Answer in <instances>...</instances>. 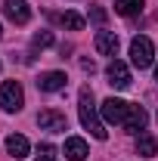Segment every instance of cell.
Listing matches in <instances>:
<instances>
[{"instance_id":"cell-18","label":"cell","mask_w":158,"mask_h":161,"mask_svg":"<svg viewBox=\"0 0 158 161\" xmlns=\"http://www.w3.org/2000/svg\"><path fill=\"white\" fill-rule=\"evenodd\" d=\"M90 19L96 22V25H102V22H105V13H102L99 6H93V9H90Z\"/></svg>"},{"instance_id":"cell-8","label":"cell","mask_w":158,"mask_h":161,"mask_svg":"<svg viewBox=\"0 0 158 161\" xmlns=\"http://www.w3.org/2000/svg\"><path fill=\"white\" fill-rule=\"evenodd\" d=\"M146 124H149V115H146V108H143V105H130L124 127H127L130 133H139V130H146Z\"/></svg>"},{"instance_id":"cell-15","label":"cell","mask_w":158,"mask_h":161,"mask_svg":"<svg viewBox=\"0 0 158 161\" xmlns=\"http://www.w3.org/2000/svg\"><path fill=\"white\" fill-rule=\"evenodd\" d=\"M59 22L68 28V31H81V28H84V16L71 13V9H68V13H62V19H59Z\"/></svg>"},{"instance_id":"cell-7","label":"cell","mask_w":158,"mask_h":161,"mask_svg":"<svg viewBox=\"0 0 158 161\" xmlns=\"http://www.w3.org/2000/svg\"><path fill=\"white\" fill-rule=\"evenodd\" d=\"M3 13H6V19L16 22V25H28L31 22V6L25 0H3Z\"/></svg>"},{"instance_id":"cell-3","label":"cell","mask_w":158,"mask_h":161,"mask_svg":"<svg viewBox=\"0 0 158 161\" xmlns=\"http://www.w3.org/2000/svg\"><path fill=\"white\" fill-rule=\"evenodd\" d=\"M0 105H3L6 112H22L25 93H22L19 80H3V84H0Z\"/></svg>"},{"instance_id":"cell-9","label":"cell","mask_w":158,"mask_h":161,"mask_svg":"<svg viewBox=\"0 0 158 161\" xmlns=\"http://www.w3.org/2000/svg\"><path fill=\"white\" fill-rule=\"evenodd\" d=\"M93 43H96V53H102V56H115L118 53V34L115 31H99Z\"/></svg>"},{"instance_id":"cell-21","label":"cell","mask_w":158,"mask_h":161,"mask_svg":"<svg viewBox=\"0 0 158 161\" xmlns=\"http://www.w3.org/2000/svg\"><path fill=\"white\" fill-rule=\"evenodd\" d=\"M0 37H3V28H0Z\"/></svg>"},{"instance_id":"cell-6","label":"cell","mask_w":158,"mask_h":161,"mask_svg":"<svg viewBox=\"0 0 158 161\" xmlns=\"http://www.w3.org/2000/svg\"><path fill=\"white\" fill-rule=\"evenodd\" d=\"M105 78H109V84H112L115 90H127V87H130V68H127L124 62L112 59L109 68H105Z\"/></svg>"},{"instance_id":"cell-16","label":"cell","mask_w":158,"mask_h":161,"mask_svg":"<svg viewBox=\"0 0 158 161\" xmlns=\"http://www.w3.org/2000/svg\"><path fill=\"white\" fill-rule=\"evenodd\" d=\"M53 43V31H37L34 37H31V47L34 50H43V47H50Z\"/></svg>"},{"instance_id":"cell-10","label":"cell","mask_w":158,"mask_h":161,"mask_svg":"<svg viewBox=\"0 0 158 161\" xmlns=\"http://www.w3.org/2000/svg\"><path fill=\"white\" fill-rule=\"evenodd\" d=\"M62 87H65V75L62 71H47V75L37 78V90H43V93H56Z\"/></svg>"},{"instance_id":"cell-20","label":"cell","mask_w":158,"mask_h":161,"mask_svg":"<svg viewBox=\"0 0 158 161\" xmlns=\"http://www.w3.org/2000/svg\"><path fill=\"white\" fill-rule=\"evenodd\" d=\"M155 80H158V65H155Z\"/></svg>"},{"instance_id":"cell-17","label":"cell","mask_w":158,"mask_h":161,"mask_svg":"<svg viewBox=\"0 0 158 161\" xmlns=\"http://www.w3.org/2000/svg\"><path fill=\"white\" fill-rule=\"evenodd\" d=\"M37 161H56V149L50 142H40L37 146Z\"/></svg>"},{"instance_id":"cell-19","label":"cell","mask_w":158,"mask_h":161,"mask_svg":"<svg viewBox=\"0 0 158 161\" xmlns=\"http://www.w3.org/2000/svg\"><path fill=\"white\" fill-rule=\"evenodd\" d=\"M81 68H84V71H90V75L96 71V65H93V59H81Z\"/></svg>"},{"instance_id":"cell-14","label":"cell","mask_w":158,"mask_h":161,"mask_svg":"<svg viewBox=\"0 0 158 161\" xmlns=\"http://www.w3.org/2000/svg\"><path fill=\"white\" fill-rule=\"evenodd\" d=\"M137 152L143 155V158H152V155L158 152V140H155V136H149V133H143V136L137 140Z\"/></svg>"},{"instance_id":"cell-13","label":"cell","mask_w":158,"mask_h":161,"mask_svg":"<svg viewBox=\"0 0 158 161\" xmlns=\"http://www.w3.org/2000/svg\"><path fill=\"white\" fill-rule=\"evenodd\" d=\"M146 6V0H115V13L118 16H137Z\"/></svg>"},{"instance_id":"cell-11","label":"cell","mask_w":158,"mask_h":161,"mask_svg":"<svg viewBox=\"0 0 158 161\" xmlns=\"http://www.w3.org/2000/svg\"><path fill=\"white\" fill-rule=\"evenodd\" d=\"M87 155H90V149H87V142L81 136H68L65 140V158L68 161H84Z\"/></svg>"},{"instance_id":"cell-1","label":"cell","mask_w":158,"mask_h":161,"mask_svg":"<svg viewBox=\"0 0 158 161\" xmlns=\"http://www.w3.org/2000/svg\"><path fill=\"white\" fill-rule=\"evenodd\" d=\"M78 115H81L84 130H90L96 140H105V136H109L105 124H102V121H99V115H96V105H93V90H90V87H84V90L78 93Z\"/></svg>"},{"instance_id":"cell-2","label":"cell","mask_w":158,"mask_h":161,"mask_svg":"<svg viewBox=\"0 0 158 161\" xmlns=\"http://www.w3.org/2000/svg\"><path fill=\"white\" fill-rule=\"evenodd\" d=\"M152 59H155V43L149 37H143V34H137V37L130 40V62L137 68H149Z\"/></svg>"},{"instance_id":"cell-4","label":"cell","mask_w":158,"mask_h":161,"mask_svg":"<svg viewBox=\"0 0 158 161\" xmlns=\"http://www.w3.org/2000/svg\"><path fill=\"white\" fill-rule=\"evenodd\" d=\"M99 112H102V118L109 121V124H124V121H127V112H130V102L109 96V99L99 105Z\"/></svg>"},{"instance_id":"cell-12","label":"cell","mask_w":158,"mask_h":161,"mask_svg":"<svg viewBox=\"0 0 158 161\" xmlns=\"http://www.w3.org/2000/svg\"><path fill=\"white\" fill-rule=\"evenodd\" d=\"M6 152H9L13 158H25V155L31 152V142L25 140L22 133H9V136H6Z\"/></svg>"},{"instance_id":"cell-5","label":"cell","mask_w":158,"mask_h":161,"mask_svg":"<svg viewBox=\"0 0 158 161\" xmlns=\"http://www.w3.org/2000/svg\"><path fill=\"white\" fill-rule=\"evenodd\" d=\"M37 127H40V130H50V133H65V130H68V121H65L62 112L47 108V112L37 115Z\"/></svg>"}]
</instances>
